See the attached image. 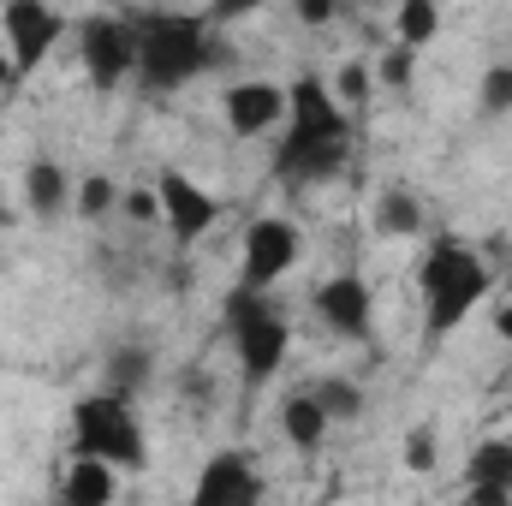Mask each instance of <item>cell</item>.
Instances as JSON below:
<instances>
[{"instance_id":"9a60e30c","label":"cell","mask_w":512,"mask_h":506,"mask_svg":"<svg viewBox=\"0 0 512 506\" xmlns=\"http://www.w3.org/2000/svg\"><path fill=\"white\" fill-rule=\"evenodd\" d=\"M120 495V471L108 459H90V453H72L66 477H60V501L66 506H108Z\"/></svg>"},{"instance_id":"484cf974","label":"cell","mask_w":512,"mask_h":506,"mask_svg":"<svg viewBox=\"0 0 512 506\" xmlns=\"http://www.w3.org/2000/svg\"><path fill=\"white\" fill-rule=\"evenodd\" d=\"M268 0H209V24L215 30H227V24H239V18H251V12H262Z\"/></svg>"},{"instance_id":"2e32d148","label":"cell","mask_w":512,"mask_h":506,"mask_svg":"<svg viewBox=\"0 0 512 506\" xmlns=\"http://www.w3.org/2000/svg\"><path fill=\"white\" fill-rule=\"evenodd\" d=\"M328 429H334V417L322 411V399L304 387V393H292L286 405H280V435H286V447H298V453H316L322 441H328Z\"/></svg>"},{"instance_id":"8992f818","label":"cell","mask_w":512,"mask_h":506,"mask_svg":"<svg viewBox=\"0 0 512 506\" xmlns=\"http://www.w3.org/2000/svg\"><path fill=\"white\" fill-rule=\"evenodd\" d=\"M155 203H161V227H167L173 251H197L215 233V221L227 215V203L209 185H197L185 167H161L155 173Z\"/></svg>"},{"instance_id":"f1b7e54d","label":"cell","mask_w":512,"mask_h":506,"mask_svg":"<svg viewBox=\"0 0 512 506\" xmlns=\"http://www.w3.org/2000/svg\"><path fill=\"white\" fill-rule=\"evenodd\" d=\"M495 334L512 346V304H501V310H495Z\"/></svg>"},{"instance_id":"3957f363","label":"cell","mask_w":512,"mask_h":506,"mask_svg":"<svg viewBox=\"0 0 512 506\" xmlns=\"http://www.w3.org/2000/svg\"><path fill=\"white\" fill-rule=\"evenodd\" d=\"M489 280L495 268L483 262L477 245H465L459 233H441L429 239V251L417 262V292H423V340H447L471 322V310L489 298Z\"/></svg>"},{"instance_id":"52a82bcc","label":"cell","mask_w":512,"mask_h":506,"mask_svg":"<svg viewBox=\"0 0 512 506\" xmlns=\"http://www.w3.org/2000/svg\"><path fill=\"white\" fill-rule=\"evenodd\" d=\"M78 60H84V78L90 90H120L131 72H137V18L126 12H90L78 24Z\"/></svg>"},{"instance_id":"5bb4252c","label":"cell","mask_w":512,"mask_h":506,"mask_svg":"<svg viewBox=\"0 0 512 506\" xmlns=\"http://www.w3.org/2000/svg\"><path fill=\"white\" fill-rule=\"evenodd\" d=\"M72 179H66V167L60 161H48V155H36L30 167H24V203H30V215L36 221H60L66 209H72Z\"/></svg>"},{"instance_id":"5b68a950","label":"cell","mask_w":512,"mask_h":506,"mask_svg":"<svg viewBox=\"0 0 512 506\" xmlns=\"http://www.w3.org/2000/svg\"><path fill=\"white\" fill-rule=\"evenodd\" d=\"M66 423H72V453L108 459L114 471H143L149 465V435H143V423L131 411V393H120V387L72 399Z\"/></svg>"},{"instance_id":"7402d4cb","label":"cell","mask_w":512,"mask_h":506,"mask_svg":"<svg viewBox=\"0 0 512 506\" xmlns=\"http://www.w3.org/2000/svg\"><path fill=\"white\" fill-rule=\"evenodd\" d=\"M477 102H483V114H512V60H495V66L483 72Z\"/></svg>"},{"instance_id":"30bf717a","label":"cell","mask_w":512,"mask_h":506,"mask_svg":"<svg viewBox=\"0 0 512 506\" xmlns=\"http://www.w3.org/2000/svg\"><path fill=\"white\" fill-rule=\"evenodd\" d=\"M304 239L286 215H262L245 227V245H239V286H256V292H274L286 280V268L298 262Z\"/></svg>"},{"instance_id":"ac0fdd59","label":"cell","mask_w":512,"mask_h":506,"mask_svg":"<svg viewBox=\"0 0 512 506\" xmlns=\"http://www.w3.org/2000/svg\"><path fill=\"white\" fill-rule=\"evenodd\" d=\"M393 30H399L405 48L423 54V48L441 36V6H435V0H399V6H393Z\"/></svg>"},{"instance_id":"4316f807","label":"cell","mask_w":512,"mask_h":506,"mask_svg":"<svg viewBox=\"0 0 512 506\" xmlns=\"http://www.w3.org/2000/svg\"><path fill=\"white\" fill-rule=\"evenodd\" d=\"M298 18L304 24H328L334 18V0H298Z\"/></svg>"},{"instance_id":"83f0119b","label":"cell","mask_w":512,"mask_h":506,"mask_svg":"<svg viewBox=\"0 0 512 506\" xmlns=\"http://www.w3.org/2000/svg\"><path fill=\"white\" fill-rule=\"evenodd\" d=\"M6 90H18V72H12V60H6V48H0V96Z\"/></svg>"},{"instance_id":"cb8c5ba5","label":"cell","mask_w":512,"mask_h":506,"mask_svg":"<svg viewBox=\"0 0 512 506\" xmlns=\"http://www.w3.org/2000/svg\"><path fill=\"white\" fill-rule=\"evenodd\" d=\"M405 471H417V477L435 471V429H429V423H417V429L405 435Z\"/></svg>"},{"instance_id":"6da1fadb","label":"cell","mask_w":512,"mask_h":506,"mask_svg":"<svg viewBox=\"0 0 512 506\" xmlns=\"http://www.w3.org/2000/svg\"><path fill=\"white\" fill-rule=\"evenodd\" d=\"M352 161V108L334 96L328 78H298L286 84V126L274 149L280 185H322L346 173Z\"/></svg>"},{"instance_id":"4fadbf2b","label":"cell","mask_w":512,"mask_h":506,"mask_svg":"<svg viewBox=\"0 0 512 506\" xmlns=\"http://www.w3.org/2000/svg\"><path fill=\"white\" fill-rule=\"evenodd\" d=\"M465 501L471 506H507L512 501V441L489 435L465 459Z\"/></svg>"},{"instance_id":"7c38bea8","label":"cell","mask_w":512,"mask_h":506,"mask_svg":"<svg viewBox=\"0 0 512 506\" xmlns=\"http://www.w3.org/2000/svg\"><path fill=\"white\" fill-rule=\"evenodd\" d=\"M191 501L197 506H251V501H262V471L251 465V453L227 447V453H215V459L203 465Z\"/></svg>"},{"instance_id":"9c48e42d","label":"cell","mask_w":512,"mask_h":506,"mask_svg":"<svg viewBox=\"0 0 512 506\" xmlns=\"http://www.w3.org/2000/svg\"><path fill=\"white\" fill-rule=\"evenodd\" d=\"M310 310L322 316V328L328 334H340V340H352V346H370L376 340V292H370V280L364 274H328L316 292H310Z\"/></svg>"},{"instance_id":"7a4b0ae2","label":"cell","mask_w":512,"mask_h":506,"mask_svg":"<svg viewBox=\"0 0 512 506\" xmlns=\"http://www.w3.org/2000/svg\"><path fill=\"white\" fill-rule=\"evenodd\" d=\"M209 66H221V30L209 24V12H137V78L149 96H173L197 84Z\"/></svg>"},{"instance_id":"d4e9b609","label":"cell","mask_w":512,"mask_h":506,"mask_svg":"<svg viewBox=\"0 0 512 506\" xmlns=\"http://www.w3.org/2000/svg\"><path fill=\"white\" fill-rule=\"evenodd\" d=\"M137 381H143V352H114V358H108V387L137 393Z\"/></svg>"},{"instance_id":"603a6c76","label":"cell","mask_w":512,"mask_h":506,"mask_svg":"<svg viewBox=\"0 0 512 506\" xmlns=\"http://www.w3.org/2000/svg\"><path fill=\"white\" fill-rule=\"evenodd\" d=\"M411 72H417V48H405V42H393L376 60V84H387V90H411Z\"/></svg>"},{"instance_id":"8fae6325","label":"cell","mask_w":512,"mask_h":506,"mask_svg":"<svg viewBox=\"0 0 512 506\" xmlns=\"http://www.w3.org/2000/svg\"><path fill=\"white\" fill-rule=\"evenodd\" d=\"M221 120H227V131L239 143L268 137V131L286 126V90L274 78H239V84L221 90Z\"/></svg>"},{"instance_id":"ffe728a7","label":"cell","mask_w":512,"mask_h":506,"mask_svg":"<svg viewBox=\"0 0 512 506\" xmlns=\"http://www.w3.org/2000/svg\"><path fill=\"white\" fill-rule=\"evenodd\" d=\"M310 393L322 399V411H328L334 423H352V417H364V387H358V381H346V376H328V381H316Z\"/></svg>"},{"instance_id":"ba28073f","label":"cell","mask_w":512,"mask_h":506,"mask_svg":"<svg viewBox=\"0 0 512 506\" xmlns=\"http://www.w3.org/2000/svg\"><path fill=\"white\" fill-rule=\"evenodd\" d=\"M60 36H66V18L48 0H6L0 6V42H6L12 72H18V90L48 66V54L60 48Z\"/></svg>"},{"instance_id":"f546056e","label":"cell","mask_w":512,"mask_h":506,"mask_svg":"<svg viewBox=\"0 0 512 506\" xmlns=\"http://www.w3.org/2000/svg\"><path fill=\"white\" fill-rule=\"evenodd\" d=\"M0 227H12V215H6V203H0Z\"/></svg>"},{"instance_id":"e0dca14e","label":"cell","mask_w":512,"mask_h":506,"mask_svg":"<svg viewBox=\"0 0 512 506\" xmlns=\"http://www.w3.org/2000/svg\"><path fill=\"white\" fill-rule=\"evenodd\" d=\"M370 227L382 239H417L423 233V197L411 185H387L376 197V209H370Z\"/></svg>"},{"instance_id":"277c9868","label":"cell","mask_w":512,"mask_h":506,"mask_svg":"<svg viewBox=\"0 0 512 506\" xmlns=\"http://www.w3.org/2000/svg\"><path fill=\"white\" fill-rule=\"evenodd\" d=\"M221 322H227V340H233V358H239V376L245 387H268V381L286 370V352H292V322L286 310L256 292V286H233L227 304H221Z\"/></svg>"},{"instance_id":"d6986e66","label":"cell","mask_w":512,"mask_h":506,"mask_svg":"<svg viewBox=\"0 0 512 506\" xmlns=\"http://www.w3.org/2000/svg\"><path fill=\"white\" fill-rule=\"evenodd\" d=\"M114 209H120L114 179H108V173H84L78 191H72V215H78V221H108Z\"/></svg>"},{"instance_id":"44dd1931","label":"cell","mask_w":512,"mask_h":506,"mask_svg":"<svg viewBox=\"0 0 512 506\" xmlns=\"http://www.w3.org/2000/svg\"><path fill=\"white\" fill-rule=\"evenodd\" d=\"M370 90H376V66H364V60H346V66L334 72V96H340L346 108H364V102H370Z\"/></svg>"}]
</instances>
